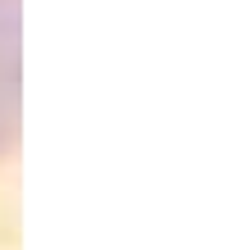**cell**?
Instances as JSON below:
<instances>
[{
    "label": "cell",
    "mask_w": 241,
    "mask_h": 250,
    "mask_svg": "<svg viewBox=\"0 0 241 250\" xmlns=\"http://www.w3.org/2000/svg\"><path fill=\"white\" fill-rule=\"evenodd\" d=\"M19 132V0H0V159Z\"/></svg>",
    "instance_id": "obj_1"
}]
</instances>
